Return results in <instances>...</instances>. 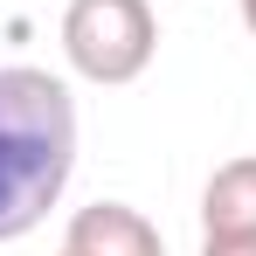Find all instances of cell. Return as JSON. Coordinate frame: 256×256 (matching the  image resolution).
<instances>
[{
    "label": "cell",
    "mask_w": 256,
    "mask_h": 256,
    "mask_svg": "<svg viewBox=\"0 0 256 256\" xmlns=\"http://www.w3.org/2000/svg\"><path fill=\"white\" fill-rule=\"evenodd\" d=\"M76 173V97L35 62L0 70V242L42 228Z\"/></svg>",
    "instance_id": "1"
},
{
    "label": "cell",
    "mask_w": 256,
    "mask_h": 256,
    "mask_svg": "<svg viewBox=\"0 0 256 256\" xmlns=\"http://www.w3.org/2000/svg\"><path fill=\"white\" fill-rule=\"evenodd\" d=\"M152 48H160V21L146 0H70L62 14V56L84 84H138L152 70Z\"/></svg>",
    "instance_id": "2"
},
{
    "label": "cell",
    "mask_w": 256,
    "mask_h": 256,
    "mask_svg": "<svg viewBox=\"0 0 256 256\" xmlns=\"http://www.w3.org/2000/svg\"><path fill=\"white\" fill-rule=\"evenodd\" d=\"M70 256H166L160 228L146 222L125 201H90V208L70 214V236H62Z\"/></svg>",
    "instance_id": "3"
},
{
    "label": "cell",
    "mask_w": 256,
    "mask_h": 256,
    "mask_svg": "<svg viewBox=\"0 0 256 256\" xmlns=\"http://www.w3.org/2000/svg\"><path fill=\"white\" fill-rule=\"evenodd\" d=\"M201 228L208 236H256V160L214 166V180L201 187Z\"/></svg>",
    "instance_id": "4"
},
{
    "label": "cell",
    "mask_w": 256,
    "mask_h": 256,
    "mask_svg": "<svg viewBox=\"0 0 256 256\" xmlns=\"http://www.w3.org/2000/svg\"><path fill=\"white\" fill-rule=\"evenodd\" d=\"M201 256H256V236H201Z\"/></svg>",
    "instance_id": "5"
},
{
    "label": "cell",
    "mask_w": 256,
    "mask_h": 256,
    "mask_svg": "<svg viewBox=\"0 0 256 256\" xmlns=\"http://www.w3.org/2000/svg\"><path fill=\"white\" fill-rule=\"evenodd\" d=\"M242 21H250V35H256V0H242Z\"/></svg>",
    "instance_id": "6"
},
{
    "label": "cell",
    "mask_w": 256,
    "mask_h": 256,
    "mask_svg": "<svg viewBox=\"0 0 256 256\" xmlns=\"http://www.w3.org/2000/svg\"><path fill=\"white\" fill-rule=\"evenodd\" d=\"M62 256H70V250H62Z\"/></svg>",
    "instance_id": "7"
}]
</instances>
